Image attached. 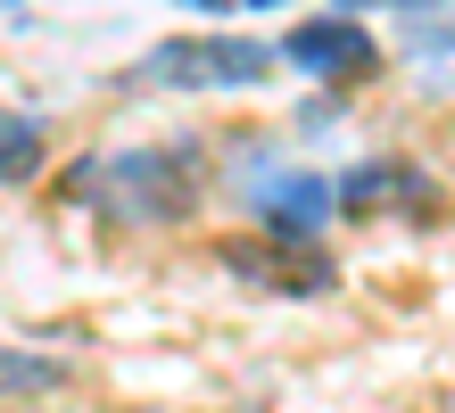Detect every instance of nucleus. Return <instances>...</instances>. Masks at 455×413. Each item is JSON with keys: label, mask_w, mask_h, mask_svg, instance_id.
<instances>
[{"label": "nucleus", "mask_w": 455, "mask_h": 413, "mask_svg": "<svg viewBox=\"0 0 455 413\" xmlns=\"http://www.w3.org/2000/svg\"><path fill=\"white\" fill-rule=\"evenodd\" d=\"M199 190H207V149L199 132H182L166 149H108V157H84L67 174V199L100 215V224H124V232H174L199 215Z\"/></svg>", "instance_id": "f257e3e1"}, {"label": "nucleus", "mask_w": 455, "mask_h": 413, "mask_svg": "<svg viewBox=\"0 0 455 413\" xmlns=\"http://www.w3.org/2000/svg\"><path fill=\"white\" fill-rule=\"evenodd\" d=\"M232 190H240V207H249V224L265 240H290V248H315L331 232V215H339V182L307 174V165H282L265 149V132H249V149L232 165Z\"/></svg>", "instance_id": "f03ea898"}, {"label": "nucleus", "mask_w": 455, "mask_h": 413, "mask_svg": "<svg viewBox=\"0 0 455 413\" xmlns=\"http://www.w3.org/2000/svg\"><path fill=\"white\" fill-rule=\"evenodd\" d=\"M274 59L282 50L257 34H174L132 59V83H149V91H249L274 75Z\"/></svg>", "instance_id": "7ed1b4c3"}, {"label": "nucleus", "mask_w": 455, "mask_h": 413, "mask_svg": "<svg viewBox=\"0 0 455 413\" xmlns=\"http://www.w3.org/2000/svg\"><path fill=\"white\" fill-rule=\"evenodd\" d=\"M282 67H299L307 83H331V91H356V83H372V75H381V50H372L364 17L323 9V17L290 25V42H282Z\"/></svg>", "instance_id": "20e7f679"}, {"label": "nucleus", "mask_w": 455, "mask_h": 413, "mask_svg": "<svg viewBox=\"0 0 455 413\" xmlns=\"http://www.w3.org/2000/svg\"><path fill=\"white\" fill-rule=\"evenodd\" d=\"M439 174L414 157H364L356 174H339V215H431Z\"/></svg>", "instance_id": "39448f33"}, {"label": "nucleus", "mask_w": 455, "mask_h": 413, "mask_svg": "<svg viewBox=\"0 0 455 413\" xmlns=\"http://www.w3.org/2000/svg\"><path fill=\"white\" fill-rule=\"evenodd\" d=\"M224 273L274 290V298H323L331 290V257L323 248H290V240H224Z\"/></svg>", "instance_id": "423d86ee"}, {"label": "nucleus", "mask_w": 455, "mask_h": 413, "mask_svg": "<svg viewBox=\"0 0 455 413\" xmlns=\"http://www.w3.org/2000/svg\"><path fill=\"white\" fill-rule=\"evenodd\" d=\"M42 165V116L9 107V190H25V174Z\"/></svg>", "instance_id": "0eeeda50"}, {"label": "nucleus", "mask_w": 455, "mask_h": 413, "mask_svg": "<svg viewBox=\"0 0 455 413\" xmlns=\"http://www.w3.org/2000/svg\"><path fill=\"white\" fill-rule=\"evenodd\" d=\"M67 380V364H50V355H25V339L9 347V397H25V389H59Z\"/></svg>", "instance_id": "6e6552de"}, {"label": "nucleus", "mask_w": 455, "mask_h": 413, "mask_svg": "<svg viewBox=\"0 0 455 413\" xmlns=\"http://www.w3.org/2000/svg\"><path fill=\"white\" fill-rule=\"evenodd\" d=\"M414 50L431 59V50H455V25H414Z\"/></svg>", "instance_id": "1a4fd4ad"}, {"label": "nucleus", "mask_w": 455, "mask_h": 413, "mask_svg": "<svg viewBox=\"0 0 455 413\" xmlns=\"http://www.w3.org/2000/svg\"><path fill=\"white\" fill-rule=\"evenodd\" d=\"M347 9H406V17H422V9H447V0H347Z\"/></svg>", "instance_id": "9d476101"}, {"label": "nucleus", "mask_w": 455, "mask_h": 413, "mask_svg": "<svg viewBox=\"0 0 455 413\" xmlns=\"http://www.w3.org/2000/svg\"><path fill=\"white\" fill-rule=\"evenodd\" d=\"M9 25H25V0H9Z\"/></svg>", "instance_id": "9b49d317"}]
</instances>
